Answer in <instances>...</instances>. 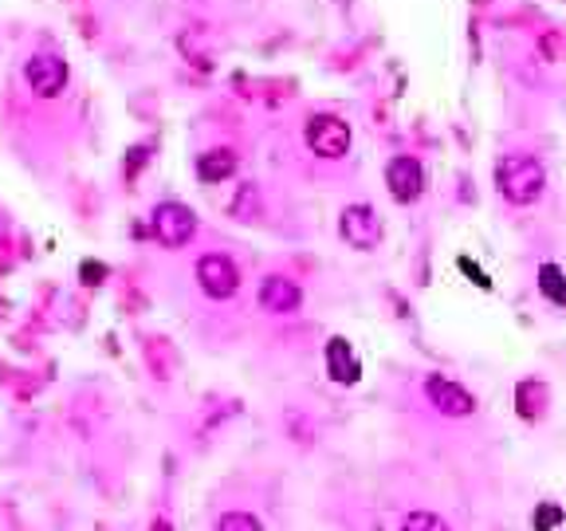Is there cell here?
Wrapping results in <instances>:
<instances>
[{
	"mask_svg": "<svg viewBox=\"0 0 566 531\" xmlns=\"http://www.w3.org/2000/svg\"><path fill=\"white\" fill-rule=\"evenodd\" d=\"M338 232H343V240L350 248H363V252H370V248H378V240H381V221H378V212H374L370 205H350V209H343Z\"/></svg>",
	"mask_w": 566,
	"mask_h": 531,
	"instance_id": "6",
	"label": "cell"
},
{
	"mask_svg": "<svg viewBox=\"0 0 566 531\" xmlns=\"http://www.w3.org/2000/svg\"><path fill=\"white\" fill-rule=\"evenodd\" d=\"M300 303H303L300 283L287 280V275H264V283H260V308L268 315H295Z\"/></svg>",
	"mask_w": 566,
	"mask_h": 531,
	"instance_id": "9",
	"label": "cell"
},
{
	"mask_svg": "<svg viewBox=\"0 0 566 531\" xmlns=\"http://www.w3.org/2000/svg\"><path fill=\"white\" fill-rule=\"evenodd\" d=\"M303 138H307V146L318 154V158L335 162L350 150V123H343L338 115H311Z\"/></svg>",
	"mask_w": 566,
	"mask_h": 531,
	"instance_id": "3",
	"label": "cell"
},
{
	"mask_svg": "<svg viewBox=\"0 0 566 531\" xmlns=\"http://www.w3.org/2000/svg\"><path fill=\"white\" fill-rule=\"evenodd\" d=\"M103 272H106L103 264H95V268L87 264V268H83V275H87V283H103V280H98V275H103Z\"/></svg>",
	"mask_w": 566,
	"mask_h": 531,
	"instance_id": "17",
	"label": "cell"
},
{
	"mask_svg": "<svg viewBox=\"0 0 566 531\" xmlns=\"http://www.w3.org/2000/svg\"><path fill=\"white\" fill-rule=\"evenodd\" d=\"M197 283H201V292L209 295V300H232L240 288V272L229 257L209 252V257L197 260Z\"/></svg>",
	"mask_w": 566,
	"mask_h": 531,
	"instance_id": "5",
	"label": "cell"
},
{
	"mask_svg": "<svg viewBox=\"0 0 566 531\" xmlns=\"http://www.w3.org/2000/svg\"><path fill=\"white\" fill-rule=\"evenodd\" d=\"M232 174H237V150H229V146H212V150L197 154V177L209 186L229 181Z\"/></svg>",
	"mask_w": 566,
	"mask_h": 531,
	"instance_id": "10",
	"label": "cell"
},
{
	"mask_svg": "<svg viewBox=\"0 0 566 531\" xmlns=\"http://www.w3.org/2000/svg\"><path fill=\"white\" fill-rule=\"evenodd\" d=\"M150 232H154V240H158V244H166V248L189 244V240H193V232H197L193 209H189V205H181V201L158 205V209L150 212Z\"/></svg>",
	"mask_w": 566,
	"mask_h": 531,
	"instance_id": "2",
	"label": "cell"
},
{
	"mask_svg": "<svg viewBox=\"0 0 566 531\" xmlns=\"http://www.w3.org/2000/svg\"><path fill=\"white\" fill-rule=\"evenodd\" d=\"M515 409H520V417H527V421L543 417V409H547V386L535 378L520 382V389H515Z\"/></svg>",
	"mask_w": 566,
	"mask_h": 531,
	"instance_id": "12",
	"label": "cell"
},
{
	"mask_svg": "<svg viewBox=\"0 0 566 531\" xmlns=\"http://www.w3.org/2000/svg\"><path fill=\"white\" fill-rule=\"evenodd\" d=\"M327 371H331V378L343 382V386L358 382L363 366H358V358H354V351H350V343H346V339H331V343H327Z\"/></svg>",
	"mask_w": 566,
	"mask_h": 531,
	"instance_id": "11",
	"label": "cell"
},
{
	"mask_svg": "<svg viewBox=\"0 0 566 531\" xmlns=\"http://www.w3.org/2000/svg\"><path fill=\"white\" fill-rule=\"evenodd\" d=\"M543 186H547V169H543L539 158H531V154H507V158L495 166V189L512 205L539 201Z\"/></svg>",
	"mask_w": 566,
	"mask_h": 531,
	"instance_id": "1",
	"label": "cell"
},
{
	"mask_svg": "<svg viewBox=\"0 0 566 531\" xmlns=\"http://www.w3.org/2000/svg\"><path fill=\"white\" fill-rule=\"evenodd\" d=\"M386 189L394 201L401 205H413L417 197L424 194V169L417 158H409V154H401V158H394L386 166Z\"/></svg>",
	"mask_w": 566,
	"mask_h": 531,
	"instance_id": "7",
	"label": "cell"
},
{
	"mask_svg": "<svg viewBox=\"0 0 566 531\" xmlns=\"http://www.w3.org/2000/svg\"><path fill=\"white\" fill-rule=\"evenodd\" d=\"M217 531H264V528H260L256 516H248V512H229V516H221Z\"/></svg>",
	"mask_w": 566,
	"mask_h": 531,
	"instance_id": "16",
	"label": "cell"
},
{
	"mask_svg": "<svg viewBox=\"0 0 566 531\" xmlns=\"http://www.w3.org/2000/svg\"><path fill=\"white\" fill-rule=\"evenodd\" d=\"M67 80H71L67 60H60V55H52V52H40V55H32V60L24 63V83H28V91H32V95H40V98L63 95Z\"/></svg>",
	"mask_w": 566,
	"mask_h": 531,
	"instance_id": "4",
	"label": "cell"
},
{
	"mask_svg": "<svg viewBox=\"0 0 566 531\" xmlns=\"http://www.w3.org/2000/svg\"><path fill=\"white\" fill-rule=\"evenodd\" d=\"M154 531H169V523L166 520H154Z\"/></svg>",
	"mask_w": 566,
	"mask_h": 531,
	"instance_id": "18",
	"label": "cell"
},
{
	"mask_svg": "<svg viewBox=\"0 0 566 531\" xmlns=\"http://www.w3.org/2000/svg\"><path fill=\"white\" fill-rule=\"evenodd\" d=\"M558 523H563V508L558 504H539L535 508V516H531V528L535 531H555Z\"/></svg>",
	"mask_w": 566,
	"mask_h": 531,
	"instance_id": "15",
	"label": "cell"
},
{
	"mask_svg": "<svg viewBox=\"0 0 566 531\" xmlns=\"http://www.w3.org/2000/svg\"><path fill=\"white\" fill-rule=\"evenodd\" d=\"M401 531H449V523H444L441 516H433V512H413V516H406Z\"/></svg>",
	"mask_w": 566,
	"mask_h": 531,
	"instance_id": "14",
	"label": "cell"
},
{
	"mask_svg": "<svg viewBox=\"0 0 566 531\" xmlns=\"http://www.w3.org/2000/svg\"><path fill=\"white\" fill-rule=\"evenodd\" d=\"M424 398H429V406H433V409H441L444 417L476 414V398H472L469 389L457 386L452 378H441V374H433V378L424 382Z\"/></svg>",
	"mask_w": 566,
	"mask_h": 531,
	"instance_id": "8",
	"label": "cell"
},
{
	"mask_svg": "<svg viewBox=\"0 0 566 531\" xmlns=\"http://www.w3.org/2000/svg\"><path fill=\"white\" fill-rule=\"evenodd\" d=\"M539 292L547 295L551 303L566 308V272H563V268H555V264L539 268Z\"/></svg>",
	"mask_w": 566,
	"mask_h": 531,
	"instance_id": "13",
	"label": "cell"
}]
</instances>
